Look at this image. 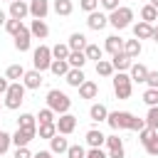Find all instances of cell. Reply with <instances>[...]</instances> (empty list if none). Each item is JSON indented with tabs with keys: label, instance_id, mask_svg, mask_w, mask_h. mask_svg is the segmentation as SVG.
I'll use <instances>...</instances> for the list:
<instances>
[{
	"label": "cell",
	"instance_id": "cell-1",
	"mask_svg": "<svg viewBox=\"0 0 158 158\" xmlns=\"http://www.w3.org/2000/svg\"><path fill=\"white\" fill-rule=\"evenodd\" d=\"M25 84L22 81H10V86H7V91L2 94L5 96V101H2V106L5 109H10V111H17L20 109V104L25 101Z\"/></svg>",
	"mask_w": 158,
	"mask_h": 158
},
{
	"label": "cell",
	"instance_id": "cell-2",
	"mask_svg": "<svg viewBox=\"0 0 158 158\" xmlns=\"http://www.w3.org/2000/svg\"><path fill=\"white\" fill-rule=\"evenodd\" d=\"M131 20H133V10L126 7V5H118L116 10L109 12V25H111L114 30H126V27H131Z\"/></svg>",
	"mask_w": 158,
	"mask_h": 158
},
{
	"label": "cell",
	"instance_id": "cell-3",
	"mask_svg": "<svg viewBox=\"0 0 158 158\" xmlns=\"http://www.w3.org/2000/svg\"><path fill=\"white\" fill-rule=\"evenodd\" d=\"M47 106H49L54 114H67L69 106H72V99H69L64 91H59V89H49V91H47Z\"/></svg>",
	"mask_w": 158,
	"mask_h": 158
},
{
	"label": "cell",
	"instance_id": "cell-4",
	"mask_svg": "<svg viewBox=\"0 0 158 158\" xmlns=\"http://www.w3.org/2000/svg\"><path fill=\"white\" fill-rule=\"evenodd\" d=\"M111 81H114V94H116V99H128V96H131L133 81H131V77H128L126 72H116Z\"/></svg>",
	"mask_w": 158,
	"mask_h": 158
},
{
	"label": "cell",
	"instance_id": "cell-5",
	"mask_svg": "<svg viewBox=\"0 0 158 158\" xmlns=\"http://www.w3.org/2000/svg\"><path fill=\"white\" fill-rule=\"evenodd\" d=\"M49 64H52V47L40 44V47L32 52V69L44 72V69H49Z\"/></svg>",
	"mask_w": 158,
	"mask_h": 158
},
{
	"label": "cell",
	"instance_id": "cell-6",
	"mask_svg": "<svg viewBox=\"0 0 158 158\" xmlns=\"http://www.w3.org/2000/svg\"><path fill=\"white\" fill-rule=\"evenodd\" d=\"M131 121H133V114H131V111H109V116H106V123H109L114 131L131 128Z\"/></svg>",
	"mask_w": 158,
	"mask_h": 158
},
{
	"label": "cell",
	"instance_id": "cell-7",
	"mask_svg": "<svg viewBox=\"0 0 158 158\" xmlns=\"http://www.w3.org/2000/svg\"><path fill=\"white\" fill-rule=\"evenodd\" d=\"M54 126H57V133L69 136V133H74V128H77V116H72L69 111H67V114H59V118H54Z\"/></svg>",
	"mask_w": 158,
	"mask_h": 158
},
{
	"label": "cell",
	"instance_id": "cell-8",
	"mask_svg": "<svg viewBox=\"0 0 158 158\" xmlns=\"http://www.w3.org/2000/svg\"><path fill=\"white\" fill-rule=\"evenodd\" d=\"M86 25H89V30L99 32V30H104V27L109 25V15H106V12H101V10H94V12H89V15H86Z\"/></svg>",
	"mask_w": 158,
	"mask_h": 158
},
{
	"label": "cell",
	"instance_id": "cell-9",
	"mask_svg": "<svg viewBox=\"0 0 158 158\" xmlns=\"http://www.w3.org/2000/svg\"><path fill=\"white\" fill-rule=\"evenodd\" d=\"M32 138H37V131H35V128H17V131L12 133V146H15V148L30 146Z\"/></svg>",
	"mask_w": 158,
	"mask_h": 158
},
{
	"label": "cell",
	"instance_id": "cell-10",
	"mask_svg": "<svg viewBox=\"0 0 158 158\" xmlns=\"http://www.w3.org/2000/svg\"><path fill=\"white\" fill-rule=\"evenodd\" d=\"M20 81L25 84V89H40L44 79H42V72H37V69H25V74H22Z\"/></svg>",
	"mask_w": 158,
	"mask_h": 158
},
{
	"label": "cell",
	"instance_id": "cell-11",
	"mask_svg": "<svg viewBox=\"0 0 158 158\" xmlns=\"http://www.w3.org/2000/svg\"><path fill=\"white\" fill-rule=\"evenodd\" d=\"M106 146H109V158H123L126 156V151H123V141L114 133V136H106Z\"/></svg>",
	"mask_w": 158,
	"mask_h": 158
},
{
	"label": "cell",
	"instance_id": "cell-12",
	"mask_svg": "<svg viewBox=\"0 0 158 158\" xmlns=\"http://www.w3.org/2000/svg\"><path fill=\"white\" fill-rule=\"evenodd\" d=\"M30 15L32 20H44L47 12H49V0H30Z\"/></svg>",
	"mask_w": 158,
	"mask_h": 158
},
{
	"label": "cell",
	"instance_id": "cell-13",
	"mask_svg": "<svg viewBox=\"0 0 158 158\" xmlns=\"http://www.w3.org/2000/svg\"><path fill=\"white\" fill-rule=\"evenodd\" d=\"M30 44H32V35H30V27H20V32L15 35V49L17 52H27L30 49Z\"/></svg>",
	"mask_w": 158,
	"mask_h": 158
},
{
	"label": "cell",
	"instance_id": "cell-14",
	"mask_svg": "<svg viewBox=\"0 0 158 158\" xmlns=\"http://www.w3.org/2000/svg\"><path fill=\"white\" fill-rule=\"evenodd\" d=\"M67 148H69V141H67V136H62V133H54V136L49 138V151H52V156H62V153H67Z\"/></svg>",
	"mask_w": 158,
	"mask_h": 158
},
{
	"label": "cell",
	"instance_id": "cell-15",
	"mask_svg": "<svg viewBox=\"0 0 158 158\" xmlns=\"http://www.w3.org/2000/svg\"><path fill=\"white\" fill-rule=\"evenodd\" d=\"M10 17H15V20H25L27 15H30V5H27V0H12L10 2V12H7Z\"/></svg>",
	"mask_w": 158,
	"mask_h": 158
},
{
	"label": "cell",
	"instance_id": "cell-16",
	"mask_svg": "<svg viewBox=\"0 0 158 158\" xmlns=\"http://www.w3.org/2000/svg\"><path fill=\"white\" fill-rule=\"evenodd\" d=\"M133 64V59L131 57H126L123 52H116V54H111V67H114V72H128V67Z\"/></svg>",
	"mask_w": 158,
	"mask_h": 158
},
{
	"label": "cell",
	"instance_id": "cell-17",
	"mask_svg": "<svg viewBox=\"0 0 158 158\" xmlns=\"http://www.w3.org/2000/svg\"><path fill=\"white\" fill-rule=\"evenodd\" d=\"M84 138H86V146H89V148H101V146L106 143V136H104L99 128H89Z\"/></svg>",
	"mask_w": 158,
	"mask_h": 158
},
{
	"label": "cell",
	"instance_id": "cell-18",
	"mask_svg": "<svg viewBox=\"0 0 158 158\" xmlns=\"http://www.w3.org/2000/svg\"><path fill=\"white\" fill-rule=\"evenodd\" d=\"M30 35H32L35 40H47V35H49L47 22H44V20H32V25H30Z\"/></svg>",
	"mask_w": 158,
	"mask_h": 158
},
{
	"label": "cell",
	"instance_id": "cell-19",
	"mask_svg": "<svg viewBox=\"0 0 158 158\" xmlns=\"http://www.w3.org/2000/svg\"><path fill=\"white\" fill-rule=\"evenodd\" d=\"M151 35H153V25H151V22L138 20V22L133 25V37H136V40H151Z\"/></svg>",
	"mask_w": 158,
	"mask_h": 158
},
{
	"label": "cell",
	"instance_id": "cell-20",
	"mask_svg": "<svg viewBox=\"0 0 158 158\" xmlns=\"http://www.w3.org/2000/svg\"><path fill=\"white\" fill-rule=\"evenodd\" d=\"M67 47H69V52H84V47H86V37H84L81 32H72L69 40H67Z\"/></svg>",
	"mask_w": 158,
	"mask_h": 158
},
{
	"label": "cell",
	"instance_id": "cell-21",
	"mask_svg": "<svg viewBox=\"0 0 158 158\" xmlns=\"http://www.w3.org/2000/svg\"><path fill=\"white\" fill-rule=\"evenodd\" d=\"M126 57H131V59H136L141 52H143V47H141V40H123V49H121Z\"/></svg>",
	"mask_w": 158,
	"mask_h": 158
},
{
	"label": "cell",
	"instance_id": "cell-22",
	"mask_svg": "<svg viewBox=\"0 0 158 158\" xmlns=\"http://www.w3.org/2000/svg\"><path fill=\"white\" fill-rule=\"evenodd\" d=\"M128 77H131V81H138V84H141V81H146V77H148V67L141 64V62H138V64L133 62V64L128 67Z\"/></svg>",
	"mask_w": 158,
	"mask_h": 158
},
{
	"label": "cell",
	"instance_id": "cell-23",
	"mask_svg": "<svg viewBox=\"0 0 158 158\" xmlns=\"http://www.w3.org/2000/svg\"><path fill=\"white\" fill-rule=\"evenodd\" d=\"M84 79H86V77H84L81 69H72V67H69V72L64 74V81H67L69 86H74V89H79V86L84 84Z\"/></svg>",
	"mask_w": 158,
	"mask_h": 158
},
{
	"label": "cell",
	"instance_id": "cell-24",
	"mask_svg": "<svg viewBox=\"0 0 158 158\" xmlns=\"http://www.w3.org/2000/svg\"><path fill=\"white\" fill-rule=\"evenodd\" d=\"M96 94H99V84L91 79H84V84L79 86V96L81 99H96Z\"/></svg>",
	"mask_w": 158,
	"mask_h": 158
},
{
	"label": "cell",
	"instance_id": "cell-25",
	"mask_svg": "<svg viewBox=\"0 0 158 158\" xmlns=\"http://www.w3.org/2000/svg\"><path fill=\"white\" fill-rule=\"evenodd\" d=\"M121 49H123V40H121L118 35H109V37H106V42H104V52L116 54V52H121Z\"/></svg>",
	"mask_w": 158,
	"mask_h": 158
},
{
	"label": "cell",
	"instance_id": "cell-26",
	"mask_svg": "<svg viewBox=\"0 0 158 158\" xmlns=\"http://www.w3.org/2000/svg\"><path fill=\"white\" fill-rule=\"evenodd\" d=\"M106 116H109V109L104 104H91V109H89V118L91 121L101 123V121H106Z\"/></svg>",
	"mask_w": 158,
	"mask_h": 158
},
{
	"label": "cell",
	"instance_id": "cell-27",
	"mask_svg": "<svg viewBox=\"0 0 158 158\" xmlns=\"http://www.w3.org/2000/svg\"><path fill=\"white\" fill-rule=\"evenodd\" d=\"M54 12L59 15V17H69L72 12H74V5H72V0H54Z\"/></svg>",
	"mask_w": 158,
	"mask_h": 158
},
{
	"label": "cell",
	"instance_id": "cell-28",
	"mask_svg": "<svg viewBox=\"0 0 158 158\" xmlns=\"http://www.w3.org/2000/svg\"><path fill=\"white\" fill-rule=\"evenodd\" d=\"M84 54H86V62H89V59L99 62V59L104 57V47H99V44H94V42H86V47H84Z\"/></svg>",
	"mask_w": 158,
	"mask_h": 158
},
{
	"label": "cell",
	"instance_id": "cell-29",
	"mask_svg": "<svg viewBox=\"0 0 158 158\" xmlns=\"http://www.w3.org/2000/svg\"><path fill=\"white\" fill-rule=\"evenodd\" d=\"M67 62H69L72 69H84V64H86V54H84V52H69Z\"/></svg>",
	"mask_w": 158,
	"mask_h": 158
},
{
	"label": "cell",
	"instance_id": "cell-30",
	"mask_svg": "<svg viewBox=\"0 0 158 158\" xmlns=\"http://www.w3.org/2000/svg\"><path fill=\"white\" fill-rule=\"evenodd\" d=\"M49 72H52L54 77H64V74L69 72V62H67V59H52Z\"/></svg>",
	"mask_w": 158,
	"mask_h": 158
},
{
	"label": "cell",
	"instance_id": "cell-31",
	"mask_svg": "<svg viewBox=\"0 0 158 158\" xmlns=\"http://www.w3.org/2000/svg\"><path fill=\"white\" fill-rule=\"evenodd\" d=\"M54 133H57V126H54V121H49V123H37V136H40V138L49 141Z\"/></svg>",
	"mask_w": 158,
	"mask_h": 158
},
{
	"label": "cell",
	"instance_id": "cell-32",
	"mask_svg": "<svg viewBox=\"0 0 158 158\" xmlns=\"http://www.w3.org/2000/svg\"><path fill=\"white\" fill-rule=\"evenodd\" d=\"M141 20H143V22H151V25H153V22L158 20V10H156V7L151 5V2H148V5H143V7H141Z\"/></svg>",
	"mask_w": 158,
	"mask_h": 158
},
{
	"label": "cell",
	"instance_id": "cell-33",
	"mask_svg": "<svg viewBox=\"0 0 158 158\" xmlns=\"http://www.w3.org/2000/svg\"><path fill=\"white\" fill-rule=\"evenodd\" d=\"M17 128H35V131H37V116H32V114H20Z\"/></svg>",
	"mask_w": 158,
	"mask_h": 158
},
{
	"label": "cell",
	"instance_id": "cell-34",
	"mask_svg": "<svg viewBox=\"0 0 158 158\" xmlns=\"http://www.w3.org/2000/svg\"><path fill=\"white\" fill-rule=\"evenodd\" d=\"M96 74H99V77H114L111 59H99V62H96Z\"/></svg>",
	"mask_w": 158,
	"mask_h": 158
},
{
	"label": "cell",
	"instance_id": "cell-35",
	"mask_svg": "<svg viewBox=\"0 0 158 158\" xmlns=\"http://www.w3.org/2000/svg\"><path fill=\"white\" fill-rule=\"evenodd\" d=\"M22 74H25V67H22V64H10L7 72H5V77H7L10 81H20Z\"/></svg>",
	"mask_w": 158,
	"mask_h": 158
},
{
	"label": "cell",
	"instance_id": "cell-36",
	"mask_svg": "<svg viewBox=\"0 0 158 158\" xmlns=\"http://www.w3.org/2000/svg\"><path fill=\"white\" fill-rule=\"evenodd\" d=\"M146 126H151V128H156V131H158V104H156V106H148Z\"/></svg>",
	"mask_w": 158,
	"mask_h": 158
},
{
	"label": "cell",
	"instance_id": "cell-37",
	"mask_svg": "<svg viewBox=\"0 0 158 158\" xmlns=\"http://www.w3.org/2000/svg\"><path fill=\"white\" fill-rule=\"evenodd\" d=\"M156 136H158V131H156V128H151V126H143V128L138 131V141H141L143 146H146L151 138H156Z\"/></svg>",
	"mask_w": 158,
	"mask_h": 158
},
{
	"label": "cell",
	"instance_id": "cell-38",
	"mask_svg": "<svg viewBox=\"0 0 158 158\" xmlns=\"http://www.w3.org/2000/svg\"><path fill=\"white\" fill-rule=\"evenodd\" d=\"M10 146H12V133L0 131V156H5V153L10 151Z\"/></svg>",
	"mask_w": 158,
	"mask_h": 158
},
{
	"label": "cell",
	"instance_id": "cell-39",
	"mask_svg": "<svg viewBox=\"0 0 158 158\" xmlns=\"http://www.w3.org/2000/svg\"><path fill=\"white\" fill-rule=\"evenodd\" d=\"M20 27H22V20H15V17H7V22H5V32L7 35H17L20 32Z\"/></svg>",
	"mask_w": 158,
	"mask_h": 158
},
{
	"label": "cell",
	"instance_id": "cell-40",
	"mask_svg": "<svg viewBox=\"0 0 158 158\" xmlns=\"http://www.w3.org/2000/svg\"><path fill=\"white\" fill-rule=\"evenodd\" d=\"M67 158H86V148L79 146V143H74V146L67 148Z\"/></svg>",
	"mask_w": 158,
	"mask_h": 158
},
{
	"label": "cell",
	"instance_id": "cell-41",
	"mask_svg": "<svg viewBox=\"0 0 158 158\" xmlns=\"http://www.w3.org/2000/svg\"><path fill=\"white\" fill-rule=\"evenodd\" d=\"M69 57V47L67 44H54L52 47V59H67Z\"/></svg>",
	"mask_w": 158,
	"mask_h": 158
},
{
	"label": "cell",
	"instance_id": "cell-42",
	"mask_svg": "<svg viewBox=\"0 0 158 158\" xmlns=\"http://www.w3.org/2000/svg\"><path fill=\"white\" fill-rule=\"evenodd\" d=\"M49 121H54V111H52L49 106L40 109V114H37V123H49Z\"/></svg>",
	"mask_w": 158,
	"mask_h": 158
},
{
	"label": "cell",
	"instance_id": "cell-43",
	"mask_svg": "<svg viewBox=\"0 0 158 158\" xmlns=\"http://www.w3.org/2000/svg\"><path fill=\"white\" fill-rule=\"evenodd\" d=\"M143 101H146V106H156L158 104V89H146L143 91Z\"/></svg>",
	"mask_w": 158,
	"mask_h": 158
},
{
	"label": "cell",
	"instance_id": "cell-44",
	"mask_svg": "<svg viewBox=\"0 0 158 158\" xmlns=\"http://www.w3.org/2000/svg\"><path fill=\"white\" fill-rule=\"evenodd\" d=\"M79 10L94 12V10H99V0H79Z\"/></svg>",
	"mask_w": 158,
	"mask_h": 158
},
{
	"label": "cell",
	"instance_id": "cell-45",
	"mask_svg": "<svg viewBox=\"0 0 158 158\" xmlns=\"http://www.w3.org/2000/svg\"><path fill=\"white\" fill-rule=\"evenodd\" d=\"M143 148H146V153H148V156H158V136H156V138H151Z\"/></svg>",
	"mask_w": 158,
	"mask_h": 158
},
{
	"label": "cell",
	"instance_id": "cell-46",
	"mask_svg": "<svg viewBox=\"0 0 158 158\" xmlns=\"http://www.w3.org/2000/svg\"><path fill=\"white\" fill-rule=\"evenodd\" d=\"M146 84H148L151 89H158V72H151V69H148V77H146Z\"/></svg>",
	"mask_w": 158,
	"mask_h": 158
},
{
	"label": "cell",
	"instance_id": "cell-47",
	"mask_svg": "<svg viewBox=\"0 0 158 158\" xmlns=\"http://www.w3.org/2000/svg\"><path fill=\"white\" fill-rule=\"evenodd\" d=\"M12 158H32V153H30L27 146H20V148H15V156Z\"/></svg>",
	"mask_w": 158,
	"mask_h": 158
},
{
	"label": "cell",
	"instance_id": "cell-48",
	"mask_svg": "<svg viewBox=\"0 0 158 158\" xmlns=\"http://www.w3.org/2000/svg\"><path fill=\"white\" fill-rule=\"evenodd\" d=\"M146 126V118H138V116H133V121H131V128L128 131H141Z\"/></svg>",
	"mask_w": 158,
	"mask_h": 158
},
{
	"label": "cell",
	"instance_id": "cell-49",
	"mask_svg": "<svg viewBox=\"0 0 158 158\" xmlns=\"http://www.w3.org/2000/svg\"><path fill=\"white\" fill-rule=\"evenodd\" d=\"M86 158H109V156H106L101 148H89V151H86Z\"/></svg>",
	"mask_w": 158,
	"mask_h": 158
},
{
	"label": "cell",
	"instance_id": "cell-50",
	"mask_svg": "<svg viewBox=\"0 0 158 158\" xmlns=\"http://www.w3.org/2000/svg\"><path fill=\"white\" fill-rule=\"evenodd\" d=\"M99 5H101L104 10H109V12H111V10H116V7H118V0H99Z\"/></svg>",
	"mask_w": 158,
	"mask_h": 158
},
{
	"label": "cell",
	"instance_id": "cell-51",
	"mask_svg": "<svg viewBox=\"0 0 158 158\" xmlns=\"http://www.w3.org/2000/svg\"><path fill=\"white\" fill-rule=\"evenodd\" d=\"M7 86H10V79H7V77H0V96L7 91Z\"/></svg>",
	"mask_w": 158,
	"mask_h": 158
},
{
	"label": "cell",
	"instance_id": "cell-52",
	"mask_svg": "<svg viewBox=\"0 0 158 158\" xmlns=\"http://www.w3.org/2000/svg\"><path fill=\"white\" fill-rule=\"evenodd\" d=\"M32 158H52V151H40V153H32Z\"/></svg>",
	"mask_w": 158,
	"mask_h": 158
},
{
	"label": "cell",
	"instance_id": "cell-53",
	"mask_svg": "<svg viewBox=\"0 0 158 158\" xmlns=\"http://www.w3.org/2000/svg\"><path fill=\"white\" fill-rule=\"evenodd\" d=\"M7 17H10V15H7L5 10H0V27H5V22H7Z\"/></svg>",
	"mask_w": 158,
	"mask_h": 158
},
{
	"label": "cell",
	"instance_id": "cell-54",
	"mask_svg": "<svg viewBox=\"0 0 158 158\" xmlns=\"http://www.w3.org/2000/svg\"><path fill=\"white\" fill-rule=\"evenodd\" d=\"M151 5H153V7H156V10H158V0H151Z\"/></svg>",
	"mask_w": 158,
	"mask_h": 158
},
{
	"label": "cell",
	"instance_id": "cell-55",
	"mask_svg": "<svg viewBox=\"0 0 158 158\" xmlns=\"http://www.w3.org/2000/svg\"><path fill=\"white\" fill-rule=\"evenodd\" d=\"M5 2H12V0H5Z\"/></svg>",
	"mask_w": 158,
	"mask_h": 158
},
{
	"label": "cell",
	"instance_id": "cell-56",
	"mask_svg": "<svg viewBox=\"0 0 158 158\" xmlns=\"http://www.w3.org/2000/svg\"><path fill=\"white\" fill-rule=\"evenodd\" d=\"M0 109H2V101H0Z\"/></svg>",
	"mask_w": 158,
	"mask_h": 158
},
{
	"label": "cell",
	"instance_id": "cell-57",
	"mask_svg": "<svg viewBox=\"0 0 158 158\" xmlns=\"http://www.w3.org/2000/svg\"><path fill=\"white\" fill-rule=\"evenodd\" d=\"M27 2H30V0H27Z\"/></svg>",
	"mask_w": 158,
	"mask_h": 158
},
{
	"label": "cell",
	"instance_id": "cell-58",
	"mask_svg": "<svg viewBox=\"0 0 158 158\" xmlns=\"http://www.w3.org/2000/svg\"><path fill=\"white\" fill-rule=\"evenodd\" d=\"M156 22H158V20H156Z\"/></svg>",
	"mask_w": 158,
	"mask_h": 158
}]
</instances>
